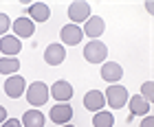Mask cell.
<instances>
[{
  "mask_svg": "<svg viewBox=\"0 0 154 127\" xmlns=\"http://www.w3.org/2000/svg\"><path fill=\"white\" fill-rule=\"evenodd\" d=\"M5 92H7V96H11V99H20V96L26 92L24 79L20 75H11L9 79L5 81Z\"/></svg>",
  "mask_w": 154,
  "mask_h": 127,
  "instance_id": "5b68a950",
  "label": "cell"
},
{
  "mask_svg": "<svg viewBox=\"0 0 154 127\" xmlns=\"http://www.w3.org/2000/svg\"><path fill=\"white\" fill-rule=\"evenodd\" d=\"M60 37H62V42H64V44L77 46V44L82 42V37H84V31H82L77 24H66V26H62Z\"/></svg>",
  "mask_w": 154,
  "mask_h": 127,
  "instance_id": "ba28073f",
  "label": "cell"
},
{
  "mask_svg": "<svg viewBox=\"0 0 154 127\" xmlns=\"http://www.w3.org/2000/svg\"><path fill=\"white\" fill-rule=\"evenodd\" d=\"M128 105H130V112H132V116H148L150 114V110H152V105L145 101V99L141 94H137V96H130L128 99Z\"/></svg>",
  "mask_w": 154,
  "mask_h": 127,
  "instance_id": "7c38bea8",
  "label": "cell"
},
{
  "mask_svg": "<svg viewBox=\"0 0 154 127\" xmlns=\"http://www.w3.org/2000/svg\"><path fill=\"white\" fill-rule=\"evenodd\" d=\"M26 101H29L31 108H40V105H44L48 101V86L44 81H33L29 88H26Z\"/></svg>",
  "mask_w": 154,
  "mask_h": 127,
  "instance_id": "6da1fadb",
  "label": "cell"
},
{
  "mask_svg": "<svg viewBox=\"0 0 154 127\" xmlns=\"http://www.w3.org/2000/svg\"><path fill=\"white\" fill-rule=\"evenodd\" d=\"M141 96H143L148 103L154 99V83H152V81H145L143 86H141Z\"/></svg>",
  "mask_w": 154,
  "mask_h": 127,
  "instance_id": "ffe728a7",
  "label": "cell"
},
{
  "mask_svg": "<svg viewBox=\"0 0 154 127\" xmlns=\"http://www.w3.org/2000/svg\"><path fill=\"white\" fill-rule=\"evenodd\" d=\"M7 121V108H5V105H0V125H2Z\"/></svg>",
  "mask_w": 154,
  "mask_h": 127,
  "instance_id": "cb8c5ba5",
  "label": "cell"
},
{
  "mask_svg": "<svg viewBox=\"0 0 154 127\" xmlns=\"http://www.w3.org/2000/svg\"><path fill=\"white\" fill-rule=\"evenodd\" d=\"M0 127H22V121H18V118H7Z\"/></svg>",
  "mask_w": 154,
  "mask_h": 127,
  "instance_id": "7402d4cb",
  "label": "cell"
},
{
  "mask_svg": "<svg viewBox=\"0 0 154 127\" xmlns=\"http://www.w3.org/2000/svg\"><path fill=\"white\" fill-rule=\"evenodd\" d=\"M93 125H95V127H112V125H115V116L110 114V112L99 110V112H95Z\"/></svg>",
  "mask_w": 154,
  "mask_h": 127,
  "instance_id": "d6986e66",
  "label": "cell"
},
{
  "mask_svg": "<svg viewBox=\"0 0 154 127\" xmlns=\"http://www.w3.org/2000/svg\"><path fill=\"white\" fill-rule=\"evenodd\" d=\"M11 26L16 31V37H31L35 31V22L31 18H18L16 22H11Z\"/></svg>",
  "mask_w": 154,
  "mask_h": 127,
  "instance_id": "4fadbf2b",
  "label": "cell"
},
{
  "mask_svg": "<svg viewBox=\"0 0 154 127\" xmlns=\"http://www.w3.org/2000/svg\"><path fill=\"white\" fill-rule=\"evenodd\" d=\"M141 127H154V118L148 114V116H145L143 118V123H141Z\"/></svg>",
  "mask_w": 154,
  "mask_h": 127,
  "instance_id": "603a6c76",
  "label": "cell"
},
{
  "mask_svg": "<svg viewBox=\"0 0 154 127\" xmlns=\"http://www.w3.org/2000/svg\"><path fill=\"white\" fill-rule=\"evenodd\" d=\"M48 92L53 94V99H57L60 103H66V101H71V96H73V86L68 81L60 79V81L53 83V88H48Z\"/></svg>",
  "mask_w": 154,
  "mask_h": 127,
  "instance_id": "9c48e42d",
  "label": "cell"
},
{
  "mask_svg": "<svg viewBox=\"0 0 154 127\" xmlns=\"http://www.w3.org/2000/svg\"><path fill=\"white\" fill-rule=\"evenodd\" d=\"M128 90H125L123 86H119V83H112L108 90H106V101L108 105L112 110H119V108H123L125 103H128Z\"/></svg>",
  "mask_w": 154,
  "mask_h": 127,
  "instance_id": "3957f363",
  "label": "cell"
},
{
  "mask_svg": "<svg viewBox=\"0 0 154 127\" xmlns=\"http://www.w3.org/2000/svg\"><path fill=\"white\" fill-rule=\"evenodd\" d=\"M48 116H51L53 123L66 125V123H71V118H73V108L68 103H57V105H53V110H51Z\"/></svg>",
  "mask_w": 154,
  "mask_h": 127,
  "instance_id": "8992f818",
  "label": "cell"
},
{
  "mask_svg": "<svg viewBox=\"0 0 154 127\" xmlns=\"http://www.w3.org/2000/svg\"><path fill=\"white\" fill-rule=\"evenodd\" d=\"M103 31H106V22H103V18H99V16H90L86 20V24H84V33H86L90 40L101 37Z\"/></svg>",
  "mask_w": 154,
  "mask_h": 127,
  "instance_id": "52a82bcc",
  "label": "cell"
},
{
  "mask_svg": "<svg viewBox=\"0 0 154 127\" xmlns=\"http://www.w3.org/2000/svg\"><path fill=\"white\" fill-rule=\"evenodd\" d=\"M22 127H44V114L40 110H26L22 116Z\"/></svg>",
  "mask_w": 154,
  "mask_h": 127,
  "instance_id": "e0dca14e",
  "label": "cell"
},
{
  "mask_svg": "<svg viewBox=\"0 0 154 127\" xmlns=\"http://www.w3.org/2000/svg\"><path fill=\"white\" fill-rule=\"evenodd\" d=\"M66 57V51H64V46L62 44H51V46H46V51H44V61L48 64V66H60L62 61H64Z\"/></svg>",
  "mask_w": 154,
  "mask_h": 127,
  "instance_id": "8fae6325",
  "label": "cell"
},
{
  "mask_svg": "<svg viewBox=\"0 0 154 127\" xmlns=\"http://www.w3.org/2000/svg\"><path fill=\"white\" fill-rule=\"evenodd\" d=\"M29 16L33 22H46L48 16H51V9L44 2H31L29 4Z\"/></svg>",
  "mask_w": 154,
  "mask_h": 127,
  "instance_id": "2e32d148",
  "label": "cell"
},
{
  "mask_svg": "<svg viewBox=\"0 0 154 127\" xmlns=\"http://www.w3.org/2000/svg\"><path fill=\"white\" fill-rule=\"evenodd\" d=\"M68 18H71V24L75 22H86L90 18V4L86 0H77V2H71L68 7Z\"/></svg>",
  "mask_w": 154,
  "mask_h": 127,
  "instance_id": "277c9868",
  "label": "cell"
},
{
  "mask_svg": "<svg viewBox=\"0 0 154 127\" xmlns=\"http://www.w3.org/2000/svg\"><path fill=\"white\" fill-rule=\"evenodd\" d=\"M9 26H11V22H9V18H7L5 13H0V35H5L7 31H9Z\"/></svg>",
  "mask_w": 154,
  "mask_h": 127,
  "instance_id": "44dd1931",
  "label": "cell"
},
{
  "mask_svg": "<svg viewBox=\"0 0 154 127\" xmlns=\"http://www.w3.org/2000/svg\"><path fill=\"white\" fill-rule=\"evenodd\" d=\"M84 57H86L88 64H101L103 59L108 57V48L101 40H93L88 42L86 48H84Z\"/></svg>",
  "mask_w": 154,
  "mask_h": 127,
  "instance_id": "7a4b0ae2",
  "label": "cell"
},
{
  "mask_svg": "<svg viewBox=\"0 0 154 127\" xmlns=\"http://www.w3.org/2000/svg\"><path fill=\"white\" fill-rule=\"evenodd\" d=\"M18 70H20L18 57H2L0 59V75H16Z\"/></svg>",
  "mask_w": 154,
  "mask_h": 127,
  "instance_id": "ac0fdd59",
  "label": "cell"
},
{
  "mask_svg": "<svg viewBox=\"0 0 154 127\" xmlns=\"http://www.w3.org/2000/svg\"><path fill=\"white\" fill-rule=\"evenodd\" d=\"M103 103H106V96H103L99 90H90V92L84 94V105H86V110H90V112H99L103 108Z\"/></svg>",
  "mask_w": 154,
  "mask_h": 127,
  "instance_id": "9a60e30c",
  "label": "cell"
},
{
  "mask_svg": "<svg viewBox=\"0 0 154 127\" xmlns=\"http://www.w3.org/2000/svg\"><path fill=\"white\" fill-rule=\"evenodd\" d=\"M62 127H73V125H71V123H66V125H62Z\"/></svg>",
  "mask_w": 154,
  "mask_h": 127,
  "instance_id": "d4e9b609",
  "label": "cell"
},
{
  "mask_svg": "<svg viewBox=\"0 0 154 127\" xmlns=\"http://www.w3.org/2000/svg\"><path fill=\"white\" fill-rule=\"evenodd\" d=\"M123 77V70L117 61H106L101 66V79L103 81H110V83H117L119 79Z\"/></svg>",
  "mask_w": 154,
  "mask_h": 127,
  "instance_id": "5bb4252c",
  "label": "cell"
},
{
  "mask_svg": "<svg viewBox=\"0 0 154 127\" xmlns=\"http://www.w3.org/2000/svg\"><path fill=\"white\" fill-rule=\"evenodd\" d=\"M20 51H22V42L16 35H2V40H0V53L7 55V57H13Z\"/></svg>",
  "mask_w": 154,
  "mask_h": 127,
  "instance_id": "30bf717a",
  "label": "cell"
}]
</instances>
